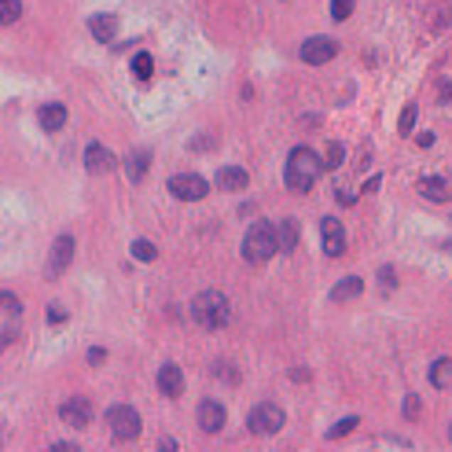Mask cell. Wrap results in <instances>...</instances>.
I'll use <instances>...</instances> for the list:
<instances>
[{"label": "cell", "mask_w": 452, "mask_h": 452, "mask_svg": "<svg viewBox=\"0 0 452 452\" xmlns=\"http://www.w3.org/2000/svg\"><path fill=\"white\" fill-rule=\"evenodd\" d=\"M284 423H287V412L279 408L276 401H262V404H254V412H250V419H247V426L254 430V434H279L284 430Z\"/></svg>", "instance_id": "4"}, {"label": "cell", "mask_w": 452, "mask_h": 452, "mask_svg": "<svg viewBox=\"0 0 452 452\" xmlns=\"http://www.w3.org/2000/svg\"><path fill=\"white\" fill-rule=\"evenodd\" d=\"M276 243H279V254H291L298 247V225L291 217L276 221Z\"/></svg>", "instance_id": "18"}, {"label": "cell", "mask_w": 452, "mask_h": 452, "mask_svg": "<svg viewBox=\"0 0 452 452\" xmlns=\"http://www.w3.org/2000/svg\"><path fill=\"white\" fill-rule=\"evenodd\" d=\"M419 416H423L419 397H416V394H408V397H404V419H419Z\"/></svg>", "instance_id": "30"}, {"label": "cell", "mask_w": 452, "mask_h": 452, "mask_svg": "<svg viewBox=\"0 0 452 452\" xmlns=\"http://www.w3.org/2000/svg\"><path fill=\"white\" fill-rule=\"evenodd\" d=\"M37 122H41L45 133H59V129L67 125V107H63V103H41Z\"/></svg>", "instance_id": "15"}, {"label": "cell", "mask_w": 452, "mask_h": 452, "mask_svg": "<svg viewBox=\"0 0 452 452\" xmlns=\"http://www.w3.org/2000/svg\"><path fill=\"white\" fill-rule=\"evenodd\" d=\"M279 254V243H276V225L272 221H254L243 235V257L250 265H265L269 257Z\"/></svg>", "instance_id": "2"}, {"label": "cell", "mask_w": 452, "mask_h": 452, "mask_svg": "<svg viewBox=\"0 0 452 452\" xmlns=\"http://www.w3.org/2000/svg\"><path fill=\"white\" fill-rule=\"evenodd\" d=\"M419 191H423V199H430V203H445L452 195V188H448L445 177H423L419 181Z\"/></svg>", "instance_id": "17"}, {"label": "cell", "mask_w": 452, "mask_h": 452, "mask_svg": "<svg viewBox=\"0 0 452 452\" xmlns=\"http://www.w3.org/2000/svg\"><path fill=\"white\" fill-rule=\"evenodd\" d=\"M379 287H382V294H390V291L397 287V276H394L390 265H382V269H379Z\"/></svg>", "instance_id": "29"}, {"label": "cell", "mask_w": 452, "mask_h": 452, "mask_svg": "<svg viewBox=\"0 0 452 452\" xmlns=\"http://www.w3.org/2000/svg\"><path fill=\"white\" fill-rule=\"evenodd\" d=\"M166 188L173 191V199H181V203H199V199H206V191H210L206 177H199V173H177V177H169Z\"/></svg>", "instance_id": "6"}, {"label": "cell", "mask_w": 452, "mask_h": 452, "mask_svg": "<svg viewBox=\"0 0 452 452\" xmlns=\"http://www.w3.org/2000/svg\"><path fill=\"white\" fill-rule=\"evenodd\" d=\"M342 158H346V147L342 144H328V155H324V169H338Z\"/></svg>", "instance_id": "27"}, {"label": "cell", "mask_w": 452, "mask_h": 452, "mask_svg": "<svg viewBox=\"0 0 452 452\" xmlns=\"http://www.w3.org/2000/svg\"><path fill=\"white\" fill-rule=\"evenodd\" d=\"M23 15V0H0V26H11Z\"/></svg>", "instance_id": "23"}, {"label": "cell", "mask_w": 452, "mask_h": 452, "mask_svg": "<svg viewBox=\"0 0 452 452\" xmlns=\"http://www.w3.org/2000/svg\"><path fill=\"white\" fill-rule=\"evenodd\" d=\"M133 257H136V262H155V257H158V250H155V243L136 240V243H133Z\"/></svg>", "instance_id": "26"}, {"label": "cell", "mask_w": 452, "mask_h": 452, "mask_svg": "<svg viewBox=\"0 0 452 452\" xmlns=\"http://www.w3.org/2000/svg\"><path fill=\"white\" fill-rule=\"evenodd\" d=\"M430 382H434L438 390H448V386H452V357L434 360V368H430Z\"/></svg>", "instance_id": "21"}, {"label": "cell", "mask_w": 452, "mask_h": 452, "mask_svg": "<svg viewBox=\"0 0 452 452\" xmlns=\"http://www.w3.org/2000/svg\"><path fill=\"white\" fill-rule=\"evenodd\" d=\"M379 184H382V177H368V181H364V195H372Z\"/></svg>", "instance_id": "34"}, {"label": "cell", "mask_w": 452, "mask_h": 452, "mask_svg": "<svg viewBox=\"0 0 452 452\" xmlns=\"http://www.w3.org/2000/svg\"><path fill=\"white\" fill-rule=\"evenodd\" d=\"M147 166H151V151H133V155L125 158V177L133 184H140L144 173H147Z\"/></svg>", "instance_id": "19"}, {"label": "cell", "mask_w": 452, "mask_h": 452, "mask_svg": "<svg viewBox=\"0 0 452 452\" xmlns=\"http://www.w3.org/2000/svg\"><path fill=\"white\" fill-rule=\"evenodd\" d=\"M338 199L346 203V206H353V203H357V195H353V191H338Z\"/></svg>", "instance_id": "36"}, {"label": "cell", "mask_w": 452, "mask_h": 452, "mask_svg": "<svg viewBox=\"0 0 452 452\" xmlns=\"http://www.w3.org/2000/svg\"><path fill=\"white\" fill-rule=\"evenodd\" d=\"M448 438H452V426H448Z\"/></svg>", "instance_id": "40"}, {"label": "cell", "mask_w": 452, "mask_h": 452, "mask_svg": "<svg viewBox=\"0 0 452 452\" xmlns=\"http://www.w3.org/2000/svg\"><path fill=\"white\" fill-rule=\"evenodd\" d=\"M357 423H360L357 416H346V419H338V423L328 430V441H335V438H346V434H350V430H353Z\"/></svg>", "instance_id": "25"}, {"label": "cell", "mask_w": 452, "mask_h": 452, "mask_svg": "<svg viewBox=\"0 0 452 452\" xmlns=\"http://www.w3.org/2000/svg\"><path fill=\"white\" fill-rule=\"evenodd\" d=\"M67 320V313H63V306H48V324H63Z\"/></svg>", "instance_id": "32"}, {"label": "cell", "mask_w": 452, "mask_h": 452, "mask_svg": "<svg viewBox=\"0 0 452 452\" xmlns=\"http://www.w3.org/2000/svg\"><path fill=\"white\" fill-rule=\"evenodd\" d=\"M320 173H324V162L316 158V151L309 147H294L291 155H287V188L298 191V195H306V191H313V184L320 181Z\"/></svg>", "instance_id": "1"}, {"label": "cell", "mask_w": 452, "mask_h": 452, "mask_svg": "<svg viewBox=\"0 0 452 452\" xmlns=\"http://www.w3.org/2000/svg\"><path fill=\"white\" fill-rule=\"evenodd\" d=\"M445 250H452V243H445Z\"/></svg>", "instance_id": "39"}, {"label": "cell", "mask_w": 452, "mask_h": 452, "mask_svg": "<svg viewBox=\"0 0 452 452\" xmlns=\"http://www.w3.org/2000/svg\"><path fill=\"white\" fill-rule=\"evenodd\" d=\"M158 390L166 397H181L184 394V372L177 368V364H162L158 368Z\"/></svg>", "instance_id": "14"}, {"label": "cell", "mask_w": 452, "mask_h": 452, "mask_svg": "<svg viewBox=\"0 0 452 452\" xmlns=\"http://www.w3.org/2000/svg\"><path fill=\"white\" fill-rule=\"evenodd\" d=\"M52 448H55V452H74V448H77V445H74V441H55V445H52Z\"/></svg>", "instance_id": "35"}, {"label": "cell", "mask_w": 452, "mask_h": 452, "mask_svg": "<svg viewBox=\"0 0 452 452\" xmlns=\"http://www.w3.org/2000/svg\"><path fill=\"white\" fill-rule=\"evenodd\" d=\"M353 8H357V0H331V18L335 23H346L353 15Z\"/></svg>", "instance_id": "24"}, {"label": "cell", "mask_w": 452, "mask_h": 452, "mask_svg": "<svg viewBox=\"0 0 452 452\" xmlns=\"http://www.w3.org/2000/svg\"><path fill=\"white\" fill-rule=\"evenodd\" d=\"M103 360H107V350H99V346L89 350V364H103Z\"/></svg>", "instance_id": "33"}, {"label": "cell", "mask_w": 452, "mask_h": 452, "mask_svg": "<svg viewBox=\"0 0 452 452\" xmlns=\"http://www.w3.org/2000/svg\"><path fill=\"white\" fill-rule=\"evenodd\" d=\"M0 306H4L11 316H15L18 309H23V306H18V298H15V294H8V291H0Z\"/></svg>", "instance_id": "31"}, {"label": "cell", "mask_w": 452, "mask_h": 452, "mask_svg": "<svg viewBox=\"0 0 452 452\" xmlns=\"http://www.w3.org/2000/svg\"><path fill=\"white\" fill-rule=\"evenodd\" d=\"M397 129H401V133H412V129H416V103H408L404 111H401V122H397Z\"/></svg>", "instance_id": "28"}, {"label": "cell", "mask_w": 452, "mask_h": 452, "mask_svg": "<svg viewBox=\"0 0 452 452\" xmlns=\"http://www.w3.org/2000/svg\"><path fill=\"white\" fill-rule=\"evenodd\" d=\"M85 169H89V173H111V169H114V155L103 144H89V147H85Z\"/></svg>", "instance_id": "12"}, {"label": "cell", "mask_w": 452, "mask_h": 452, "mask_svg": "<svg viewBox=\"0 0 452 452\" xmlns=\"http://www.w3.org/2000/svg\"><path fill=\"white\" fill-rule=\"evenodd\" d=\"M107 426H111V434L118 441H133L140 438V412L129 404H111L107 408Z\"/></svg>", "instance_id": "5"}, {"label": "cell", "mask_w": 452, "mask_h": 452, "mask_svg": "<svg viewBox=\"0 0 452 452\" xmlns=\"http://www.w3.org/2000/svg\"><path fill=\"white\" fill-rule=\"evenodd\" d=\"M70 257H74V240H70V235H59V240L52 243V257H48V276L55 279L59 272H67Z\"/></svg>", "instance_id": "11"}, {"label": "cell", "mask_w": 452, "mask_h": 452, "mask_svg": "<svg viewBox=\"0 0 452 452\" xmlns=\"http://www.w3.org/2000/svg\"><path fill=\"white\" fill-rule=\"evenodd\" d=\"M213 184H217L221 191H247L250 177H247V169H240V166H221L217 177H213Z\"/></svg>", "instance_id": "13"}, {"label": "cell", "mask_w": 452, "mask_h": 452, "mask_svg": "<svg viewBox=\"0 0 452 452\" xmlns=\"http://www.w3.org/2000/svg\"><path fill=\"white\" fill-rule=\"evenodd\" d=\"M133 74H136L140 81H147L151 74H155V59H151V52H136V55H133Z\"/></svg>", "instance_id": "22"}, {"label": "cell", "mask_w": 452, "mask_h": 452, "mask_svg": "<svg viewBox=\"0 0 452 452\" xmlns=\"http://www.w3.org/2000/svg\"><path fill=\"white\" fill-rule=\"evenodd\" d=\"M11 338H15V331H11V328H8V331H0V350H4V346H8Z\"/></svg>", "instance_id": "37"}, {"label": "cell", "mask_w": 452, "mask_h": 452, "mask_svg": "<svg viewBox=\"0 0 452 452\" xmlns=\"http://www.w3.org/2000/svg\"><path fill=\"white\" fill-rule=\"evenodd\" d=\"M191 316H195V324H203L206 331H217L232 320V306L221 291H203L191 301Z\"/></svg>", "instance_id": "3"}, {"label": "cell", "mask_w": 452, "mask_h": 452, "mask_svg": "<svg viewBox=\"0 0 452 452\" xmlns=\"http://www.w3.org/2000/svg\"><path fill=\"white\" fill-rule=\"evenodd\" d=\"M225 419H228V412H225V404H221V401L206 397V401L199 404V426L206 430V434H217V430L225 426Z\"/></svg>", "instance_id": "10"}, {"label": "cell", "mask_w": 452, "mask_h": 452, "mask_svg": "<svg viewBox=\"0 0 452 452\" xmlns=\"http://www.w3.org/2000/svg\"><path fill=\"white\" fill-rule=\"evenodd\" d=\"M298 55H301V63H309V67H324V63H331L338 55V45L331 37H309Z\"/></svg>", "instance_id": "7"}, {"label": "cell", "mask_w": 452, "mask_h": 452, "mask_svg": "<svg viewBox=\"0 0 452 452\" xmlns=\"http://www.w3.org/2000/svg\"><path fill=\"white\" fill-rule=\"evenodd\" d=\"M320 235H324V254L328 257H342L346 254V228L338 217H324L320 221Z\"/></svg>", "instance_id": "9"}, {"label": "cell", "mask_w": 452, "mask_h": 452, "mask_svg": "<svg viewBox=\"0 0 452 452\" xmlns=\"http://www.w3.org/2000/svg\"><path fill=\"white\" fill-rule=\"evenodd\" d=\"M59 419L67 423V426H74V430L89 426V419H92V404H89V397H67V401L59 404Z\"/></svg>", "instance_id": "8"}, {"label": "cell", "mask_w": 452, "mask_h": 452, "mask_svg": "<svg viewBox=\"0 0 452 452\" xmlns=\"http://www.w3.org/2000/svg\"><path fill=\"white\" fill-rule=\"evenodd\" d=\"M89 30H92V37L99 41V45H111V41H114V33H118V18L114 15H92L89 18Z\"/></svg>", "instance_id": "16"}, {"label": "cell", "mask_w": 452, "mask_h": 452, "mask_svg": "<svg viewBox=\"0 0 452 452\" xmlns=\"http://www.w3.org/2000/svg\"><path fill=\"white\" fill-rule=\"evenodd\" d=\"M191 147H195V151H203V147H213V140H210V136H203V140H195Z\"/></svg>", "instance_id": "38"}, {"label": "cell", "mask_w": 452, "mask_h": 452, "mask_svg": "<svg viewBox=\"0 0 452 452\" xmlns=\"http://www.w3.org/2000/svg\"><path fill=\"white\" fill-rule=\"evenodd\" d=\"M360 291H364V279H360V276H346L342 284H335L331 301H350V298H357Z\"/></svg>", "instance_id": "20"}]
</instances>
